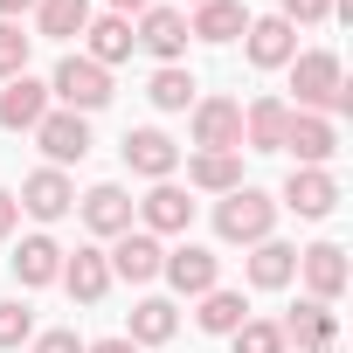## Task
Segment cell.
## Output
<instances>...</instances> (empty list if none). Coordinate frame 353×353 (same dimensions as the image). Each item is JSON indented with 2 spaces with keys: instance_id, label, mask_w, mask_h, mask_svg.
Listing matches in <instances>:
<instances>
[{
  "instance_id": "6da1fadb",
  "label": "cell",
  "mask_w": 353,
  "mask_h": 353,
  "mask_svg": "<svg viewBox=\"0 0 353 353\" xmlns=\"http://www.w3.org/2000/svg\"><path fill=\"white\" fill-rule=\"evenodd\" d=\"M284 70H291L298 111H319V118L353 111V90H346V77H339V56H332V49H305V56H291Z\"/></svg>"
},
{
  "instance_id": "7a4b0ae2",
  "label": "cell",
  "mask_w": 353,
  "mask_h": 353,
  "mask_svg": "<svg viewBox=\"0 0 353 353\" xmlns=\"http://www.w3.org/2000/svg\"><path fill=\"white\" fill-rule=\"evenodd\" d=\"M270 229H277V201H270L263 188H250V181H243L236 194H222V201H215V236H222V243L256 250Z\"/></svg>"
},
{
  "instance_id": "3957f363",
  "label": "cell",
  "mask_w": 353,
  "mask_h": 353,
  "mask_svg": "<svg viewBox=\"0 0 353 353\" xmlns=\"http://www.w3.org/2000/svg\"><path fill=\"white\" fill-rule=\"evenodd\" d=\"M49 97H63V111H104L111 104V70H97L90 56H63L56 77H49Z\"/></svg>"
},
{
  "instance_id": "277c9868",
  "label": "cell",
  "mask_w": 353,
  "mask_h": 353,
  "mask_svg": "<svg viewBox=\"0 0 353 353\" xmlns=\"http://www.w3.org/2000/svg\"><path fill=\"white\" fill-rule=\"evenodd\" d=\"M194 145L201 152H243V104L236 97H194Z\"/></svg>"
},
{
  "instance_id": "5b68a950",
  "label": "cell",
  "mask_w": 353,
  "mask_h": 353,
  "mask_svg": "<svg viewBox=\"0 0 353 353\" xmlns=\"http://www.w3.org/2000/svg\"><path fill=\"white\" fill-rule=\"evenodd\" d=\"M159 277L181 291V298H201V291H215V284H222V256H215V250H201V243H181V250H166Z\"/></svg>"
},
{
  "instance_id": "8992f818",
  "label": "cell",
  "mask_w": 353,
  "mask_h": 353,
  "mask_svg": "<svg viewBox=\"0 0 353 353\" xmlns=\"http://www.w3.org/2000/svg\"><path fill=\"white\" fill-rule=\"evenodd\" d=\"M298 277H305V291H312L319 305H332V298L353 284V263H346L339 243H312V250H298Z\"/></svg>"
},
{
  "instance_id": "52a82bcc",
  "label": "cell",
  "mask_w": 353,
  "mask_h": 353,
  "mask_svg": "<svg viewBox=\"0 0 353 353\" xmlns=\"http://www.w3.org/2000/svg\"><path fill=\"white\" fill-rule=\"evenodd\" d=\"M277 208H291V215H305V222H325L332 208H339V181L325 166H298L291 181H284V201Z\"/></svg>"
},
{
  "instance_id": "ba28073f",
  "label": "cell",
  "mask_w": 353,
  "mask_h": 353,
  "mask_svg": "<svg viewBox=\"0 0 353 353\" xmlns=\"http://www.w3.org/2000/svg\"><path fill=\"white\" fill-rule=\"evenodd\" d=\"M111 277H125V284H152L159 277V263H166V250H159V236H145V229H125V236H111Z\"/></svg>"
},
{
  "instance_id": "9c48e42d",
  "label": "cell",
  "mask_w": 353,
  "mask_h": 353,
  "mask_svg": "<svg viewBox=\"0 0 353 353\" xmlns=\"http://www.w3.org/2000/svg\"><path fill=\"white\" fill-rule=\"evenodd\" d=\"M284 346H298V353H332L339 346V319H332V305H319V298H305L298 312H284Z\"/></svg>"
},
{
  "instance_id": "30bf717a",
  "label": "cell",
  "mask_w": 353,
  "mask_h": 353,
  "mask_svg": "<svg viewBox=\"0 0 353 353\" xmlns=\"http://www.w3.org/2000/svg\"><path fill=\"white\" fill-rule=\"evenodd\" d=\"M132 42H139L145 56H159V70L181 63V56H188V14H181V8H145Z\"/></svg>"
},
{
  "instance_id": "8fae6325",
  "label": "cell",
  "mask_w": 353,
  "mask_h": 353,
  "mask_svg": "<svg viewBox=\"0 0 353 353\" xmlns=\"http://www.w3.org/2000/svg\"><path fill=\"white\" fill-rule=\"evenodd\" d=\"M125 166L132 173H145V181H173V166H181V145H173L159 125H139V132H125Z\"/></svg>"
},
{
  "instance_id": "7c38bea8",
  "label": "cell",
  "mask_w": 353,
  "mask_h": 353,
  "mask_svg": "<svg viewBox=\"0 0 353 353\" xmlns=\"http://www.w3.org/2000/svg\"><path fill=\"white\" fill-rule=\"evenodd\" d=\"M35 222H63L70 208H77V188H70V173L63 166H42V173H28L21 181V194H14Z\"/></svg>"
},
{
  "instance_id": "4fadbf2b",
  "label": "cell",
  "mask_w": 353,
  "mask_h": 353,
  "mask_svg": "<svg viewBox=\"0 0 353 353\" xmlns=\"http://www.w3.org/2000/svg\"><path fill=\"white\" fill-rule=\"evenodd\" d=\"M49 118V83L42 77H8V90H0V125H8V132H35Z\"/></svg>"
},
{
  "instance_id": "5bb4252c",
  "label": "cell",
  "mask_w": 353,
  "mask_h": 353,
  "mask_svg": "<svg viewBox=\"0 0 353 353\" xmlns=\"http://www.w3.org/2000/svg\"><path fill=\"white\" fill-rule=\"evenodd\" d=\"M35 145L49 152V166H77V159L90 152V125H83L77 111H49V118L35 125Z\"/></svg>"
},
{
  "instance_id": "9a60e30c",
  "label": "cell",
  "mask_w": 353,
  "mask_h": 353,
  "mask_svg": "<svg viewBox=\"0 0 353 353\" xmlns=\"http://www.w3.org/2000/svg\"><path fill=\"white\" fill-rule=\"evenodd\" d=\"M284 152H298V166H325V159L339 152V125H332V118H319V111H291Z\"/></svg>"
},
{
  "instance_id": "2e32d148",
  "label": "cell",
  "mask_w": 353,
  "mask_h": 353,
  "mask_svg": "<svg viewBox=\"0 0 353 353\" xmlns=\"http://www.w3.org/2000/svg\"><path fill=\"white\" fill-rule=\"evenodd\" d=\"M139 222H145V236H181V229L194 222V201H188V188L152 181V194L139 201Z\"/></svg>"
},
{
  "instance_id": "e0dca14e",
  "label": "cell",
  "mask_w": 353,
  "mask_h": 353,
  "mask_svg": "<svg viewBox=\"0 0 353 353\" xmlns=\"http://www.w3.org/2000/svg\"><path fill=\"white\" fill-rule=\"evenodd\" d=\"M132 215H139V201H132L118 181H104V188L83 194V229H90V236H125Z\"/></svg>"
},
{
  "instance_id": "ac0fdd59",
  "label": "cell",
  "mask_w": 353,
  "mask_h": 353,
  "mask_svg": "<svg viewBox=\"0 0 353 353\" xmlns=\"http://www.w3.org/2000/svg\"><path fill=\"white\" fill-rule=\"evenodd\" d=\"M243 35H250V63H256V70H284V63L298 56V28H291L284 14H263V21H250Z\"/></svg>"
},
{
  "instance_id": "d6986e66",
  "label": "cell",
  "mask_w": 353,
  "mask_h": 353,
  "mask_svg": "<svg viewBox=\"0 0 353 353\" xmlns=\"http://www.w3.org/2000/svg\"><path fill=\"white\" fill-rule=\"evenodd\" d=\"M284 132H291V104L284 97H256L243 111V145L250 152H284Z\"/></svg>"
},
{
  "instance_id": "ffe728a7",
  "label": "cell",
  "mask_w": 353,
  "mask_h": 353,
  "mask_svg": "<svg viewBox=\"0 0 353 353\" xmlns=\"http://www.w3.org/2000/svg\"><path fill=\"white\" fill-rule=\"evenodd\" d=\"M77 305H104V291H111V263H104V250H77V256H63V277H56Z\"/></svg>"
},
{
  "instance_id": "44dd1931",
  "label": "cell",
  "mask_w": 353,
  "mask_h": 353,
  "mask_svg": "<svg viewBox=\"0 0 353 353\" xmlns=\"http://www.w3.org/2000/svg\"><path fill=\"white\" fill-rule=\"evenodd\" d=\"M14 277H21L28 291L56 284V277H63V243H56V236H21V250H14Z\"/></svg>"
},
{
  "instance_id": "7402d4cb",
  "label": "cell",
  "mask_w": 353,
  "mask_h": 353,
  "mask_svg": "<svg viewBox=\"0 0 353 353\" xmlns=\"http://www.w3.org/2000/svg\"><path fill=\"white\" fill-rule=\"evenodd\" d=\"M243 28H250V8H243V0H201L194 21H188L194 42H236Z\"/></svg>"
},
{
  "instance_id": "603a6c76",
  "label": "cell",
  "mask_w": 353,
  "mask_h": 353,
  "mask_svg": "<svg viewBox=\"0 0 353 353\" xmlns=\"http://www.w3.org/2000/svg\"><path fill=\"white\" fill-rule=\"evenodd\" d=\"M291 277H298V250L277 243V236H263V243L250 250V284H256V291H284Z\"/></svg>"
},
{
  "instance_id": "cb8c5ba5",
  "label": "cell",
  "mask_w": 353,
  "mask_h": 353,
  "mask_svg": "<svg viewBox=\"0 0 353 353\" xmlns=\"http://www.w3.org/2000/svg\"><path fill=\"white\" fill-rule=\"evenodd\" d=\"M188 188H201V194H236V188H243V152H194V159H188Z\"/></svg>"
},
{
  "instance_id": "d4e9b609",
  "label": "cell",
  "mask_w": 353,
  "mask_h": 353,
  "mask_svg": "<svg viewBox=\"0 0 353 353\" xmlns=\"http://www.w3.org/2000/svg\"><path fill=\"white\" fill-rule=\"evenodd\" d=\"M83 35H90V63H97V70H111V63H125V56L139 49L125 14H90V28H83Z\"/></svg>"
},
{
  "instance_id": "484cf974",
  "label": "cell",
  "mask_w": 353,
  "mask_h": 353,
  "mask_svg": "<svg viewBox=\"0 0 353 353\" xmlns=\"http://www.w3.org/2000/svg\"><path fill=\"white\" fill-rule=\"evenodd\" d=\"M173 325H181V319H173V305H166V298H139V305H132V332H125V339H132V346H166V339H173Z\"/></svg>"
},
{
  "instance_id": "4316f807",
  "label": "cell",
  "mask_w": 353,
  "mask_h": 353,
  "mask_svg": "<svg viewBox=\"0 0 353 353\" xmlns=\"http://www.w3.org/2000/svg\"><path fill=\"white\" fill-rule=\"evenodd\" d=\"M35 21H42L49 42H70V35L90 28V0H35Z\"/></svg>"
},
{
  "instance_id": "83f0119b",
  "label": "cell",
  "mask_w": 353,
  "mask_h": 353,
  "mask_svg": "<svg viewBox=\"0 0 353 353\" xmlns=\"http://www.w3.org/2000/svg\"><path fill=\"white\" fill-rule=\"evenodd\" d=\"M194 319H201V332H236L250 319V305H243V291H222L215 284V291H201V312Z\"/></svg>"
},
{
  "instance_id": "f1b7e54d",
  "label": "cell",
  "mask_w": 353,
  "mask_h": 353,
  "mask_svg": "<svg viewBox=\"0 0 353 353\" xmlns=\"http://www.w3.org/2000/svg\"><path fill=\"white\" fill-rule=\"evenodd\" d=\"M145 97H152L159 111H188V104H194V70H181V63H166V70H152Z\"/></svg>"
},
{
  "instance_id": "f546056e",
  "label": "cell",
  "mask_w": 353,
  "mask_h": 353,
  "mask_svg": "<svg viewBox=\"0 0 353 353\" xmlns=\"http://www.w3.org/2000/svg\"><path fill=\"white\" fill-rule=\"evenodd\" d=\"M229 339H236V353H284V332H277V319H243Z\"/></svg>"
},
{
  "instance_id": "4dcf8cb0",
  "label": "cell",
  "mask_w": 353,
  "mask_h": 353,
  "mask_svg": "<svg viewBox=\"0 0 353 353\" xmlns=\"http://www.w3.org/2000/svg\"><path fill=\"white\" fill-rule=\"evenodd\" d=\"M21 70H28V35H21L14 21H0V83L21 77Z\"/></svg>"
},
{
  "instance_id": "1f68e13d",
  "label": "cell",
  "mask_w": 353,
  "mask_h": 353,
  "mask_svg": "<svg viewBox=\"0 0 353 353\" xmlns=\"http://www.w3.org/2000/svg\"><path fill=\"white\" fill-rule=\"evenodd\" d=\"M35 339V312L28 305H0V346H21Z\"/></svg>"
},
{
  "instance_id": "d6a6232c",
  "label": "cell",
  "mask_w": 353,
  "mask_h": 353,
  "mask_svg": "<svg viewBox=\"0 0 353 353\" xmlns=\"http://www.w3.org/2000/svg\"><path fill=\"white\" fill-rule=\"evenodd\" d=\"M277 14H284L291 28H312V21H325V14H332V0H277Z\"/></svg>"
},
{
  "instance_id": "836d02e7",
  "label": "cell",
  "mask_w": 353,
  "mask_h": 353,
  "mask_svg": "<svg viewBox=\"0 0 353 353\" xmlns=\"http://www.w3.org/2000/svg\"><path fill=\"white\" fill-rule=\"evenodd\" d=\"M35 353H83V339H77V332H42Z\"/></svg>"
},
{
  "instance_id": "e575fe53",
  "label": "cell",
  "mask_w": 353,
  "mask_h": 353,
  "mask_svg": "<svg viewBox=\"0 0 353 353\" xmlns=\"http://www.w3.org/2000/svg\"><path fill=\"white\" fill-rule=\"evenodd\" d=\"M14 222H21V201H14L8 188H0V236H14Z\"/></svg>"
},
{
  "instance_id": "d590c367",
  "label": "cell",
  "mask_w": 353,
  "mask_h": 353,
  "mask_svg": "<svg viewBox=\"0 0 353 353\" xmlns=\"http://www.w3.org/2000/svg\"><path fill=\"white\" fill-rule=\"evenodd\" d=\"M83 353H139V346H132V339L118 332V339H97V346H83Z\"/></svg>"
},
{
  "instance_id": "8d00e7d4",
  "label": "cell",
  "mask_w": 353,
  "mask_h": 353,
  "mask_svg": "<svg viewBox=\"0 0 353 353\" xmlns=\"http://www.w3.org/2000/svg\"><path fill=\"white\" fill-rule=\"evenodd\" d=\"M35 0H0V21H14V14H28Z\"/></svg>"
},
{
  "instance_id": "74e56055",
  "label": "cell",
  "mask_w": 353,
  "mask_h": 353,
  "mask_svg": "<svg viewBox=\"0 0 353 353\" xmlns=\"http://www.w3.org/2000/svg\"><path fill=\"white\" fill-rule=\"evenodd\" d=\"M152 0H111V14H145Z\"/></svg>"
},
{
  "instance_id": "f35d334b",
  "label": "cell",
  "mask_w": 353,
  "mask_h": 353,
  "mask_svg": "<svg viewBox=\"0 0 353 353\" xmlns=\"http://www.w3.org/2000/svg\"><path fill=\"white\" fill-rule=\"evenodd\" d=\"M194 8H201V0H194Z\"/></svg>"
}]
</instances>
